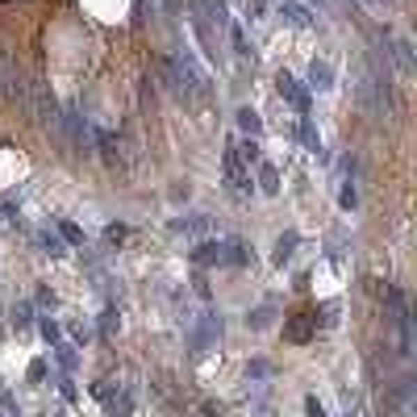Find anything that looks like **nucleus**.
<instances>
[{
	"label": "nucleus",
	"mask_w": 417,
	"mask_h": 417,
	"mask_svg": "<svg viewBox=\"0 0 417 417\" xmlns=\"http://www.w3.org/2000/svg\"><path fill=\"white\" fill-rule=\"evenodd\" d=\"M163 67H167V75H171V88H175L184 100H209V96H213V79H209V71L200 67V58H196L192 50H175Z\"/></svg>",
	"instance_id": "f257e3e1"
},
{
	"label": "nucleus",
	"mask_w": 417,
	"mask_h": 417,
	"mask_svg": "<svg viewBox=\"0 0 417 417\" xmlns=\"http://www.w3.org/2000/svg\"><path fill=\"white\" fill-rule=\"evenodd\" d=\"M192 263H217V267H242V263H251V251H246V242H238V238H209V242H200L196 251H192Z\"/></svg>",
	"instance_id": "f03ea898"
},
{
	"label": "nucleus",
	"mask_w": 417,
	"mask_h": 417,
	"mask_svg": "<svg viewBox=\"0 0 417 417\" xmlns=\"http://www.w3.org/2000/svg\"><path fill=\"white\" fill-rule=\"evenodd\" d=\"M221 175H226V188L242 200V196H255V167L246 159H238V150L226 142V155H221Z\"/></svg>",
	"instance_id": "7ed1b4c3"
},
{
	"label": "nucleus",
	"mask_w": 417,
	"mask_h": 417,
	"mask_svg": "<svg viewBox=\"0 0 417 417\" xmlns=\"http://www.w3.org/2000/svg\"><path fill=\"white\" fill-rule=\"evenodd\" d=\"M276 88H280V96H284V100H288V104H292L301 117H309V109H313V92H309V88H305L297 75L280 71V75H276Z\"/></svg>",
	"instance_id": "20e7f679"
},
{
	"label": "nucleus",
	"mask_w": 417,
	"mask_h": 417,
	"mask_svg": "<svg viewBox=\"0 0 417 417\" xmlns=\"http://www.w3.org/2000/svg\"><path fill=\"white\" fill-rule=\"evenodd\" d=\"M309 92H334V67L326 58H313L309 63V79H305Z\"/></svg>",
	"instance_id": "39448f33"
},
{
	"label": "nucleus",
	"mask_w": 417,
	"mask_h": 417,
	"mask_svg": "<svg viewBox=\"0 0 417 417\" xmlns=\"http://www.w3.org/2000/svg\"><path fill=\"white\" fill-rule=\"evenodd\" d=\"M209 230H213L209 213H188V217H175V221H171V234H184V238H200V234H209Z\"/></svg>",
	"instance_id": "423d86ee"
},
{
	"label": "nucleus",
	"mask_w": 417,
	"mask_h": 417,
	"mask_svg": "<svg viewBox=\"0 0 417 417\" xmlns=\"http://www.w3.org/2000/svg\"><path fill=\"white\" fill-rule=\"evenodd\" d=\"M276 13H280V21H284V25H297V29H309V25H313V13H309L301 0H280V4H276Z\"/></svg>",
	"instance_id": "0eeeda50"
},
{
	"label": "nucleus",
	"mask_w": 417,
	"mask_h": 417,
	"mask_svg": "<svg viewBox=\"0 0 417 417\" xmlns=\"http://www.w3.org/2000/svg\"><path fill=\"white\" fill-rule=\"evenodd\" d=\"M234 125H238V138H259V134H263V117H259L251 104H242V109L234 113Z\"/></svg>",
	"instance_id": "6e6552de"
},
{
	"label": "nucleus",
	"mask_w": 417,
	"mask_h": 417,
	"mask_svg": "<svg viewBox=\"0 0 417 417\" xmlns=\"http://www.w3.org/2000/svg\"><path fill=\"white\" fill-rule=\"evenodd\" d=\"M393 58H397V67H401L405 79L417 71L414 67V42H409V38H397V42H393Z\"/></svg>",
	"instance_id": "1a4fd4ad"
},
{
	"label": "nucleus",
	"mask_w": 417,
	"mask_h": 417,
	"mask_svg": "<svg viewBox=\"0 0 417 417\" xmlns=\"http://www.w3.org/2000/svg\"><path fill=\"white\" fill-rule=\"evenodd\" d=\"M297 134H301V142H305L309 155H322V134H317L313 117H301V121H297Z\"/></svg>",
	"instance_id": "9d476101"
},
{
	"label": "nucleus",
	"mask_w": 417,
	"mask_h": 417,
	"mask_svg": "<svg viewBox=\"0 0 417 417\" xmlns=\"http://www.w3.org/2000/svg\"><path fill=\"white\" fill-rule=\"evenodd\" d=\"M38 246H42V255H50V259H63V255H67L58 230H38Z\"/></svg>",
	"instance_id": "9b49d317"
},
{
	"label": "nucleus",
	"mask_w": 417,
	"mask_h": 417,
	"mask_svg": "<svg viewBox=\"0 0 417 417\" xmlns=\"http://www.w3.org/2000/svg\"><path fill=\"white\" fill-rule=\"evenodd\" d=\"M297 246H301V234H297V230H288V234L276 242V263H280V267H284V263H292Z\"/></svg>",
	"instance_id": "f8f14e48"
},
{
	"label": "nucleus",
	"mask_w": 417,
	"mask_h": 417,
	"mask_svg": "<svg viewBox=\"0 0 417 417\" xmlns=\"http://www.w3.org/2000/svg\"><path fill=\"white\" fill-rule=\"evenodd\" d=\"M259 192L263 196H276L280 192V171L272 163H259Z\"/></svg>",
	"instance_id": "ddd939ff"
},
{
	"label": "nucleus",
	"mask_w": 417,
	"mask_h": 417,
	"mask_svg": "<svg viewBox=\"0 0 417 417\" xmlns=\"http://www.w3.org/2000/svg\"><path fill=\"white\" fill-rule=\"evenodd\" d=\"M42 338L50 343V351H54V347H63V330H58V322H54V317H42Z\"/></svg>",
	"instance_id": "4468645a"
},
{
	"label": "nucleus",
	"mask_w": 417,
	"mask_h": 417,
	"mask_svg": "<svg viewBox=\"0 0 417 417\" xmlns=\"http://www.w3.org/2000/svg\"><path fill=\"white\" fill-rule=\"evenodd\" d=\"M54 230H58V238H67L71 246H84V230H79V226H71V221H58Z\"/></svg>",
	"instance_id": "2eb2a0df"
},
{
	"label": "nucleus",
	"mask_w": 417,
	"mask_h": 417,
	"mask_svg": "<svg viewBox=\"0 0 417 417\" xmlns=\"http://www.w3.org/2000/svg\"><path fill=\"white\" fill-rule=\"evenodd\" d=\"M29 313H33V309H29V301H21V305L13 309V322H17V330H25V326H29Z\"/></svg>",
	"instance_id": "dca6fc26"
},
{
	"label": "nucleus",
	"mask_w": 417,
	"mask_h": 417,
	"mask_svg": "<svg viewBox=\"0 0 417 417\" xmlns=\"http://www.w3.org/2000/svg\"><path fill=\"white\" fill-rule=\"evenodd\" d=\"M359 4H363L368 13H393V8H397V0H359Z\"/></svg>",
	"instance_id": "f3484780"
},
{
	"label": "nucleus",
	"mask_w": 417,
	"mask_h": 417,
	"mask_svg": "<svg viewBox=\"0 0 417 417\" xmlns=\"http://www.w3.org/2000/svg\"><path fill=\"white\" fill-rule=\"evenodd\" d=\"M0 405H4V409H8V414H13V417L21 414V405H17V401H13V397L4 393V384H0Z\"/></svg>",
	"instance_id": "a211bd4d"
},
{
	"label": "nucleus",
	"mask_w": 417,
	"mask_h": 417,
	"mask_svg": "<svg viewBox=\"0 0 417 417\" xmlns=\"http://www.w3.org/2000/svg\"><path fill=\"white\" fill-rule=\"evenodd\" d=\"M305 414H309V417H326V409H322L317 397H309V401H305Z\"/></svg>",
	"instance_id": "6ab92c4d"
},
{
	"label": "nucleus",
	"mask_w": 417,
	"mask_h": 417,
	"mask_svg": "<svg viewBox=\"0 0 417 417\" xmlns=\"http://www.w3.org/2000/svg\"><path fill=\"white\" fill-rule=\"evenodd\" d=\"M104 238H109V242H121V238H125V226H109Z\"/></svg>",
	"instance_id": "aec40b11"
}]
</instances>
